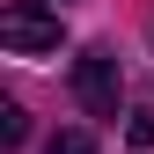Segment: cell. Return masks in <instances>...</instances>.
<instances>
[{
  "label": "cell",
  "instance_id": "obj_3",
  "mask_svg": "<svg viewBox=\"0 0 154 154\" xmlns=\"http://www.w3.org/2000/svg\"><path fill=\"white\" fill-rule=\"evenodd\" d=\"M29 140V118H22V103H0V147H22Z\"/></svg>",
  "mask_w": 154,
  "mask_h": 154
},
{
  "label": "cell",
  "instance_id": "obj_5",
  "mask_svg": "<svg viewBox=\"0 0 154 154\" xmlns=\"http://www.w3.org/2000/svg\"><path fill=\"white\" fill-rule=\"evenodd\" d=\"M44 154H95V140H88V132H59Z\"/></svg>",
  "mask_w": 154,
  "mask_h": 154
},
{
  "label": "cell",
  "instance_id": "obj_2",
  "mask_svg": "<svg viewBox=\"0 0 154 154\" xmlns=\"http://www.w3.org/2000/svg\"><path fill=\"white\" fill-rule=\"evenodd\" d=\"M73 95H81L88 118H118V103H125V66H118L110 44H88L81 59H73Z\"/></svg>",
  "mask_w": 154,
  "mask_h": 154
},
{
  "label": "cell",
  "instance_id": "obj_4",
  "mask_svg": "<svg viewBox=\"0 0 154 154\" xmlns=\"http://www.w3.org/2000/svg\"><path fill=\"white\" fill-rule=\"evenodd\" d=\"M125 140H132V147H154V110H132V125H125Z\"/></svg>",
  "mask_w": 154,
  "mask_h": 154
},
{
  "label": "cell",
  "instance_id": "obj_1",
  "mask_svg": "<svg viewBox=\"0 0 154 154\" xmlns=\"http://www.w3.org/2000/svg\"><path fill=\"white\" fill-rule=\"evenodd\" d=\"M0 44L15 59H44V51L66 44V22L51 8H37V0H0Z\"/></svg>",
  "mask_w": 154,
  "mask_h": 154
}]
</instances>
